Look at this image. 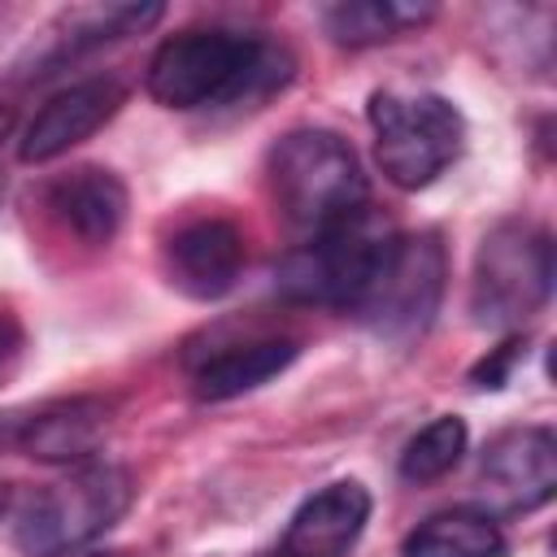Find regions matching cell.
Segmentation results:
<instances>
[{"label":"cell","instance_id":"23","mask_svg":"<svg viewBox=\"0 0 557 557\" xmlns=\"http://www.w3.org/2000/svg\"><path fill=\"white\" fill-rule=\"evenodd\" d=\"M83 557H113V553H83Z\"/></svg>","mask_w":557,"mask_h":557},{"label":"cell","instance_id":"19","mask_svg":"<svg viewBox=\"0 0 557 557\" xmlns=\"http://www.w3.org/2000/svg\"><path fill=\"white\" fill-rule=\"evenodd\" d=\"M522 352H527V348H522V339H518V335H513V339H505L492 357H483V361L470 370L474 387H500V383H505V374H509V366H513Z\"/></svg>","mask_w":557,"mask_h":557},{"label":"cell","instance_id":"15","mask_svg":"<svg viewBox=\"0 0 557 557\" xmlns=\"http://www.w3.org/2000/svg\"><path fill=\"white\" fill-rule=\"evenodd\" d=\"M500 553H505L500 522L487 509H470V505L431 513L400 544V557H500Z\"/></svg>","mask_w":557,"mask_h":557},{"label":"cell","instance_id":"24","mask_svg":"<svg viewBox=\"0 0 557 557\" xmlns=\"http://www.w3.org/2000/svg\"><path fill=\"white\" fill-rule=\"evenodd\" d=\"M0 196H4V178H0Z\"/></svg>","mask_w":557,"mask_h":557},{"label":"cell","instance_id":"9","mask_svg":"<svg viewBox=\"0 0 557 557\" xmlns=\"http://www.w3.org/2000/svg\"><path fill=\"white\" fill-rule=\"evenodd\" d=\"M122 100H126V87L117 78H83L74 87H61L30 117V126L17 144V157L26 165H44V161L65 157L70 148L91 139L122 109Z\"/></svg>","mask_w":557,"mask_h":557},{"label":"cell","instance_id":"18","mask_svg":"<svg viewBox=\"0 0 557 557\" xmlns=\"http://www.w3.org/2000/svg\"><path fill=\"white\" fill-rule=\"evenodd\" d=\"M466 453V422L457 413L431 418L400 453V479L405 483H435L444 479Z\"/></svg>","mask_w":557,"mask_h":557},{"label":"cell","instance_id":"16","mask_svg":"<svg viewBox=\"0 0 557 557\" xmlns=\"http://www.w3.org/2000/svg\"><path fill=\"white\" fill-rule=\"evenodd\" d=\"M435 9L431 4H396V0H348L326 9V30L335 44L366 48L405 35L409 26H422Z\"/></svg>","mask_w":557,"mask_h":557},{"label":"cell","instance_id":"22","mask_svg":"<svg viewBox=\"0 0 557 557\" xmlns=\"http://www.w3.org/2000/svg\"><path fill=\"white\" fill-rule=\"evenodd\" d=\"M9 131H13V109H9V104H0V139H4Z\"/></svg>","mask_w":557,"mask_h":557},{"label":"cell","instance_id":"6","mask_svg":"<svg viewBox=\"0 0 557 557\" xmlns=\"http://www.w3.org/2000/svg\"><path fill=\"white\" fill-rule=\"evenodd\" d=\"M553 292V239L535 222H500L474 252L470 309L479 326H522Z\"/></svg>","mask_w":557,"mask_h":557},{"label":"cell","instance_id":"17","mask_svg":"<svg viewBox=\"0 0 557 557\" xmlns=\"http://www.w3.org/2000/svg\"><path fill=\"white\" fill-rule=\"evenodd\" d=\"M161 17V4H91V9H70L61 17V48L57 57H78L87 48H100V44H113V39H126V35H139L148 30L152 22Z\"/></svg>","mask_w":557,"mask_h":557},{"label":"cell","instance_id":"7","mask_svg":"<svg viewBox=\"0 0 557 557\" xmlns=\"http://www.w3.org/2000/svg\"><path fill=\"white\" fill-rule=\"evenodd\" d=\"M444 278H448V261H444L440 235L431 231L396 235L387 261L379 265L374 283L366 287L352 313L383 339L405 344L431 326L440 296H444Z\"/></svg>","mask_w":557,"mask_h":557},{"label":"cell","instance_id":"21","mask_svg":"<svg viewBox=\"0 0 557 557\" xmlns=\"http://www.w3.org/2000/svg\"><path fill=\"white\" fill-rule=\"evenodd\" d=\"M22 426H26V409H0V461L9 453H22Z\"/></svg>","mask_w":557,"mask_h":557},{"label":"cell","instance_id":"4","mask_svg":"<svg viewBox=\"0 0 557 557\" xmlns=\"http://www.w3.org/2000/svg\"><path fill=\"white\" fill-rule=\"evenodd\" d=\"M392 244H396L392 222L361 205L352 218L335 222L331 231L296 248L278 270V287L300 305H331L352 313L366 287L374 283L379 265L387 261Z\"/></svg>","mask_w":557,"mask_h":557},{"label":"cell","instance_id":"1","mask_svg":"<svg viewBox=\"0 0 557 557\" xmlns=\"http://www.w3.org/2000/svg\"><path fill=\"white\" fill-rule=\"evenodd\" d=\"M292 78V52L248 30H178L148 61V96L165 109L257 104Z\"/></svg>","mask_w":557,"mask_h":557},{"label":"cell","instance_id":"13","mask_svg":"<svg viewBox=\"0 0 557 557\" xmlns=\"http://www.w3.org/2000/svg\"><path fill=\"white\" fill-rule=\"evenodd\" d=\"M109 400L100 396H74V400H52L39 409H26L22 426V453L44 466H78L87 461L104 431H109Z\"/></svg>","mask_w":557,"mask_h":557},{"label":"cell","instance_id":"5","mask_svg":"<svg viewBox=\"0 0 557 557\" xmlns=\"http://www.w3.org/2000/svg\"><path fill=\"white\" fill-rule=\"evenodd\" d=\"M131 496H135V479L122 466L109 461L78 466L74 474L48 483L22 505L13 540L30 557H61L109 531L131 509Z\"/></svg>","mask_w":557,"mask_h":557},{"label":"cell","instance_id":"2","mask_svg":"<svg viewBox=\"0 0 557 557\" xmlns=\"http://www.w3.org/2000/svg\"><path fill=\"white\" fill-rule=\"evenodd\" d=\"M270 191L278 213L313 239L366 205V174L344 135L305 126L270 148Z\"/></svg>","mask_w":557,"mask_h":557},{"label":"cell","instance_id":"8","mask_svg":"<svg viewBox=\"0 0 557 557\" xmlns=\"http://www.w3.org/2000/svg\"><path fill=\"white\" fill-rule=\"evenodd\" d=\"M483 496L500 513H531L557 492V440L548 426H509L483 448ZM487 509V513H492Z\"/></svg>","mask_w":557,"mask_h":557},{"label":"cell","instance_id":"14","mask_svg":"<svg viewBox=\"0 0 557 557\" xmlns=\"http://www.w3.org/2000/svg\"><path fill=\"white\" fill-rule=\"evenodd\" d=\"M296 357V339L283 335H252V339H231L218 348H205L200 357H191V387L200 400H231L244 396L252 387H261L265 379L283 374Z\"/></svg>","mask_w":557,"mask_h":557},{"label":"cell","instance_id":"11","mask_svg":"<svg viewBox=\"0 0 557 557\" xmlns=\"http://www.w3.org/2000/svg\"><path fill=\"white\" fill-rule=\"evenodd\" d=\"M44 205L57 218V226L87 248L113 244V235L126 222V187L113 170L100 165H78L70 174H57L44 191Z\"/></svg>","mask_w":557,"mask_h":557},{"label":"cell","instance_id":"12","mask_svg":"<svg viewBox=\"0 0 557 557\" xmlns=\"http://www.w3.org/2000/svg\"><path fill=\"white\" fill-rule=\"evenodd\" d=\"M370 518V492L352 479H339L313 492L287 522L283 557H344Z\"/></svg>","mask_w":557,"mask_h":557},{"label":"cell","instance_id":"20","mask_svg":"<svg viewBox=\"0 0 557 557\" xmlns=\"http://www.w3.org/2000/svg\"><path fill=\"white\" fill-rule=\"evenodd\" d=\"M22 348H26V335L17 326L13 313H0V379L13 374V366L22 361Z\"/></svg>","mask_w":557,"mask_h":557},{"label":"cell","instance_id":"10","mask_svg":"<svg viewBox=\"0 0 557 557\" xmlns=\"http://www.w3.org/2000/svg\"><path fill=\"white\" fill-rule=\"evenodd\" d=\"M244 265V235L226 218H196L165 244V274L191 300H218L235 287Z\"/></svg>","mask_w":557,"mask_h":557},{"label":"cell","instance_id":"3","mask_svg":"<svg viewBox=\"0 0 557 557\" xmlns=\"http://www.w3.org/2000/svg\"><path fill=\"white\" fill-rule=\"evenodd\" d=\"M366 117L379 170L405 191L435 183L461 157L466 122L457 104L435 91H374Z\"/></svg>","mask_w":557,"mask_h":557}]
</instances>
